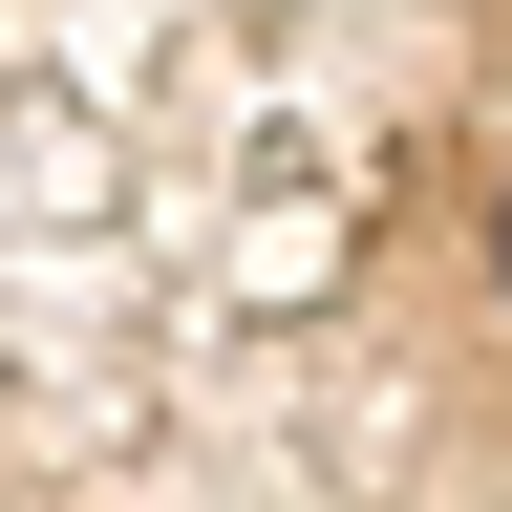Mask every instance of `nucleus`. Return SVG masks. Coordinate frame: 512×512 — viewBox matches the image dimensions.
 Instances as JSON below:
<instances>
[{
	"label": "nucleus",
	"mask_w": 512,
	"mask_h": 512,
	"mask_svg": "<svg viewBox=\"0 0 512 512\" xmlns=\"http://www.w3.org/2000/svg\"><path fill=\"white\" fill-rule=\"evenodd\" d=\"M491 256H512V192H491Z\"/></svg>",
	"instance_id": "1"
}]
</instances>
